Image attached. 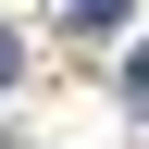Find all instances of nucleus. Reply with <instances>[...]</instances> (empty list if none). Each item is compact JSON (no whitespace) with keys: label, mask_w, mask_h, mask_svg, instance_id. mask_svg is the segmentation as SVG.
I'll list each match as a JSON object with an SVG mask.
<instances>
[{"label":"nucleus","mask_w":149,"mask_h":149,"mask_svg":"<svg viewBox=\"0 0 149 149\" xmlns=\"http://www.w3.org/2000/svg\"><path fill=\"white\" fill-rule=\"evenodd\" d=\"M124 100H137V112H149V37H137V62H124Z\"/></svg>","instance_id":"obj_2"},{"label":"nucleus","mask_w":149,"mask_h":149,"mask_svg":"<svg viewBox=\"0 0 149 149\" xmlns=\"http://www.w3.org/2000/svg\"><path fill=\"white\" fill-rule=\"evenodd\" d=\"M0 87H13V25H0Z\"/></svg>","instance_id":"obj_3"},{"label":"nucleus","mask_w":149,"mask_h":149,"mask_svg":"<svg viewBox=\"0 0 149 149\" xmlns=\"http://www.w3.org/2000/svg\"><path fill=\"white\" fill-rule=\"evenodd\" d=\"M62 25H124V0H62Z\"/></svg>","instance_id":"obj_1"}]
</instances>
